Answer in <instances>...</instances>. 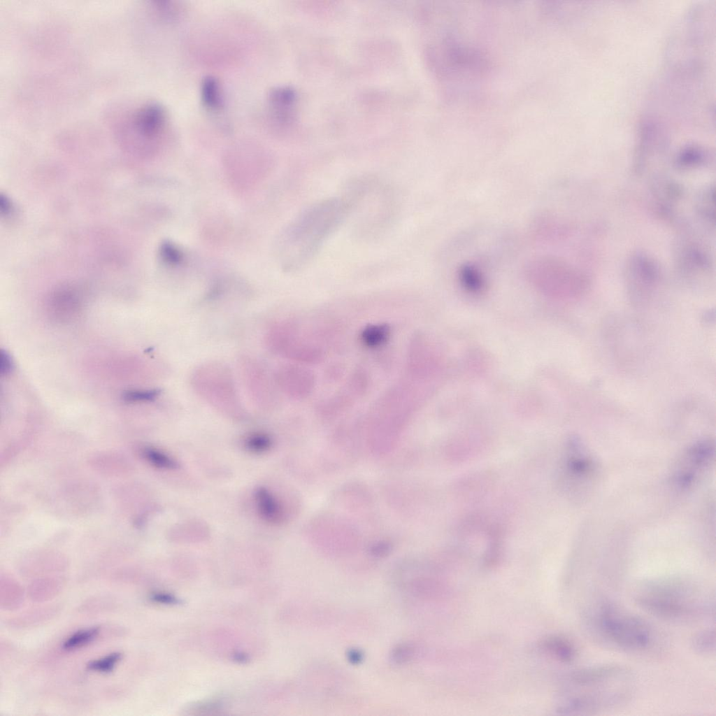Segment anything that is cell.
<instances>
[{"label": "cell", "mask_w": 716, "mask_h": 716, "mask_svg": "<svg viewBox=\"0 0 716 716\" xmlns=\"http://www.w3.org/2000/svg\"><path fill=\"white\" fill-rule=\"evenodd\" d=\"M636 604L662 620L683 622L715 615V593L694 580L665 576L640 582L633 594Z\"/></svg>", "instance_id": "obj_1"}, {"label": "cell", "mask_w": 716, "mask_h": 716, "mask_svg": "<svg viewBox=\"0 0 716 716\" xmlns=\"http://www.w3.org/2000/svg\"><path fill=\"white\" fill-rule=\"evenodd\" d=\"M569 694L559 710L564 714L594 715L616 709L631 699L635 691L632 672L618 664L579 668L568 678Z\"/></svg>", "instance_id": "obj_2"}, {"label": "cell", "mask_w": 716, "mask_h": 716, "mask_svg": "<svg viewBox=\"0 0 716 716\" xmlns=\"http://www.w3.org/2000/svg\"><path fill=\"white\" fill-rule=\"evenodd\" d=\"M349 215L343 196L320 200L303 210L283 236L285 266L299 268L311 262Z\"/></svg>", "instance_id": "obj_3"}, {"label": "cell", "mask_w": 716, "mask_h": 716, "mask_svg": "<svg viewBox=\"0 0 716 716\" xmlns=\"http://www.w3.org/2000/svg\"><path fill=\"white\" fill-rule=\"evenodd\" d=\"M589 635L605 646L626 652H641L655 640L652 626L641 617L606 599L588 605L584 613Z\"/></svg>", "instance_id": "obj_4"}, {"label": "cell", "mask_w": 716, "mask_h": 716, "mask_svg": "<svg viewBox=\"0 0 716 716\" xmlns=\"http://www.w3.org/2000/svg\"><path fill=\"white\" fill-rule=\"evenodd\" d=\"M167 117L164 108L157 103H148L136 108L120 123L118 136L129 148L150 145L165 131Z\"/></svg>", "instance_id": "obj_5"}, {"label": "cell", "mask_w": 716, "mask_h": 716, "mask_svg": "<svg viewBox=\"0 0 716 716\" xmlns=\"http://www.w3.org/2000/svg\"><path fill=\"white\" fill-rule=\"evenodd\" d=\"M564 467L571 488L585 495L596 478L599 466L590 450L579 439L574 438L569 443Z\"/></svg>", "instance_id": "obj_6"}, {"label": "cell", "mask_w": 716, "mask_h": 716, "mask_svg": "<svg viewBox=\"0 0 716 716\" xmlns=\"http://www.w3.org/2000/svg\"><path fill=\"white\" fill-rule=\"evenodd\" d=\"M715 445L710 440L694 443L682 454L673 475L674 485L680 489L691 487L710 465Z\"/></svg>", "instance_id": "obj_7"}, {"label": "cell", "mask_w": 716, "mask_h": 716, "mask_svg": "<svg viewBox=\"0 0 716 716\" xmlns=\"http://www.w3.org/2000/svg\"><path fill=\"white\" fill-rule=\"evenodd\" d=\"M83 298L75 288L66 287L57 290L48 301V311L56 321L63 322L73 319L81 310Z\"/></svg>", "instance_id": "obj_8"}, {"label": "cell", "mask_w": 716, "mask_h": 716, "mask_svg": "<svg viewBox=\"0 0 716 716\" xmlns=\"http://www.w3.org/2000/svg\"><path fill=\"white\" fill-rule=\"evenodd\" d=\"M295 93L289 87H276L268 94V102L273 118L279 122H285L290 115V110L295 101Z\"/></svg>", "instance_id": "obj_9"}, {"label": "cell", "mask_w": 716, "mask_h": 716, "mask_svg": "<svg viewBox=\"0 0 716 716\" xmlns=\"http://www.w3.org/2000/svg\"><path fill=\"white\" fill-rule=\"evenodd\" d=\"M257 511L264 520L278 523L282 517L281 506L275 497L266 488L259 487L255 493Z\"/></svg>", "instance_id": "obj_10"}, {"label": "cell", "mask_w": 716, "mask_h": 716, "mask_svg": "<svg viewBox=\"0 0 716 716\" xmlns=\"http://www.w3.org/2000/svg\"><path fill=\"white\" fill-rule=\"evenodd\" d=\"M201 96L203 106L210 111H218L223 106V95L219 80L214 76L203 78L201 85Z\"/></svg>", "instance_id": "obj_11"}, {"label": "cell", "mask_w": 716, "mask_h": 716, "mask_svg": "<svg viewBox=\"0 0 716 716\" xmlns=\"http://www.w3.org/2000/svg\"><path fill=\"white\" fill-rule=\"evenodd\" d=\"M543 647L557 659L564 663L573 661L577 654L574 644L563 636H552L546 638L543 642Z\"/></svg>", "instance_id": "obj_12"}, {"label": "cell", "mask_w": 716, "mask_h": 716, "mask_svg": "<svg viewBox=\"0 0 716 716\" xmlns=\"http://www.w3.org/2000/svg\"><path fill=\"white\" fill-rule=\"evenodd\" d=\"M473 263H465L459 267V278L461 284L469 291H480L484 285L482 271Z\"/></svg>", "instance_id": "obj_13"}, {"label": "cell", "mask_w": 716, "mask_h": 716, "mask_svg": "<svg viewBox=\"0 0 716 716\" xmlns=\"http://www.w3.org/2000/svg\"><path fill=\"white\" fill-rule=\"evenodd\" d=\"M692 647L700 654H710L715 650L716 640L714 629H706L694 634L692 638Z\"/></svg>", "instance_id": "obj_14"}, {"label": "cell", "mask_w": 716, "mask_h": 716, "mask_svg": "<svg viewBox=\"0 0 716 716\" xmlns=\"http://www.w3.org/2000/svg\"><path fill=\"white\" fill-rule=\"evenodd\" d=\"M99 632V629L97 627L77 631L65 640L63 647L66 650L81 647L92 642L97 636Z\"/></svg>", "instance_id": "obj_15"}, {"label": "cell", "mask_w": 716, "mask_h": 716, "mask_svg": "<svg viewBox=\"0 0 716 716\" xmlns=\"http://www.w3.org/2000/svg\"><path fill=\"white\" fill-rule=\"evenodd\" d=\"M247 450L256 452H264L268 450L272 445L271 438L262 433H255L248 436L244 442Z\"/></svg>", "instance_id": "obj_16"}, {"label": "cell", "mask_w": 716, "mask_h": 716, "mask_svg": "<svg viewBox=\"0 0 716 716\" xmlns=\"http://www.w3.org/2000/svg\"><path fill=\"white\" fill-rule=\"evenodd\" d=\"M121 657V653L113 652L103 658L89 662L87 667L91 671L109 673L113 670L115 664L120 661Z\"/></svg>", "instance_id": "obj_17"}, {"label": "cell", "mask_w": 716, "mask_h": 716, "mask_svg": "<svg viewBox=\"0 0 716 716\" xmlns=\"http://www.w3.org/2000/svg\"><path fill=\"white\" fill-rule=\"evenodd\" d=\"M389 329L385 326H371L363 331V341L370 346H377L388 336Z\"/></svg>", "instance_id": "obj_18"}, {"label": "cell", "mask_w": 716, "mask_h": 716, "mask_svg": "<svg viewBox=\"0 0 716 716\" xmlns=\"http://www.w3.org/2000/svg\"><path fill=\"white\" fill-rule=\"evenodd\" d=\"M145 456L151 463L159 468L175 469L178 467V464L174 459L161 451L149 448L145 450Z\"/></svg>", "instance_id": "obj_19"}, {"label": "cell", "mask_w": 716, "mask_h": 716, "mask_svg": "<svg viewBox=\"0 0 716 716\" xmlns=\"http://www.w3.org/2000/svg\"><path fill=\"white\" fill-rule=\"evenodd\" d=\"M158 394L156 389H132L125 391L122 398L124 401L129 403L143 402L154 399Z\"/></svg>", "instance_id": "obj_20"}, {"label": "cell", "mask_w": 716, "mask_h": 716, "mask_svg": "<svg viewBox=\"0 0 716 716\" xmlns=\"http://www.w3.org/2000/svg\"><path fill=\"white\" fill-rule=\"evenodd\" d=\"M413 654V648L408 645H401L394 649L391 657L392 661L396 664H403L408 661Z\"/></svg>", "instance_id": "obj_21"}, {"label": "cell", "mask_w": 716, "mask_h": 716, "mask_svg": "<svg viewBox=\"0 0 716 716\" xmlns=\"http://www.w3.org/2000/svg\"><path fill=\"white\" fill-rule=\"evenodd\" d=\"M13 368V363L9 355L1 350L0 354V373L1 376L8 375Z\"/></svg>", "instance_id": "obj_22"}, {"label": "cell", "mask_w": 716, "mask_h": 716, "mask_svg": "<svg viewBox=\"0 0 716 716\" xmlns=\"http://www.w3.org/2000/svg\"><path fill=\"white\" fill-rule=\"evenodd\" d=\"M348 659L352 664H359L362 661L364 655L363 653L357 649H352L348 653Z\"/></svg>", "instance_id": "obj_23"}]
</instances>
